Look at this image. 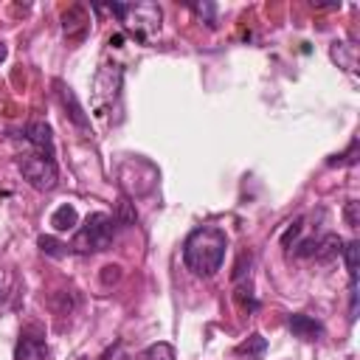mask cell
Masks as SVG:
<instances>
[{
  "label": "cell",
  "mask_w": 360,
  "mask_h": 360,
  "mask_svg": "<svg viewBox=\"0 0 360 360\" xmlns=\"http://www.w3.org/2000/svg\"><path fill=\"white\" fill-rule=\"evenodd\" d=\"M6 53H8V45H6V42H0V62L6 59Z\"/></svg>",
  "instance_id": "23"
},
{
  "label": "cell",
  "mask_w": 360,
  "mask_h": 360,
  "mask_svg": "<svg viewBox=\"0 0 360 360\" xmlns=\"http://www.w3.org/2000/svg\"><path fill=\"white\" fill-rule=\"evenodd\" d=\"M56 93H59V101H62V107L68 110V118L73 121V127H79L82 132H87V129H90V118H87L84 107L79 104L76 93H73V90H70L65 82H56Z\"/></svg>",
  "instance_id": "7"
},
{
  "label": "cell",
  "mask_w": 360,
  "mask_h": 360,
  "mask_svg": "<svg viewBox=\"0 0 360 360\" xmlns=\"http://www.w3.org/2000/svg\"><path fill=\"white\" fill-rule=\"evenodd\" d=\"M8 290H11V276L6 270H0V301L8 295Z\"/></svg>",
  "instance_id": "22"
},
{
  "label": "cell",
  "mask_w": 360,
  "mask_h": 360,
  "mask_svg": "<svg viewBox=\"0 0 360 360\" xmlns=\"http://www.w3.org/2000/svg\"><path fill=\"white\" fill-rule=\"evenodd\" d=\"M225 250H228V233L219 225H200L183 242V264L194 276L211 278L222 267Z\"/></svg>",
  "instance_id": "1"
},
{
  "label": "cell",
  "mask_w": 360,
  "mask_h": 360,
  "mask_svg": "<svg viewBox=\"0 0 360 360\" xmlns=\"http://www.w3.org/2000/svg\"><path fill=\"white\" fill-rule=\"evenodd\" d=\"M287 326H290V332H292L295 338H301V340H318V338L323 335L321 321H315V318H309V315H304V312L290 315Z\"/></svg>",
  "instance_id": "10"
},
{
  "label": "cell",
  "mask_w": 360,
  "mask_h": 360,
  "mask_svg": "<svg viewBox=\"0 0 360 360\" xmlns=\"http://www.w3.org/2000/svg\"><path fill=\"white\" fill-rule=\"evenodd\" d=\"M17 166H20L22 177L28 180V186L37 191H51L59 183V169H56L53 158H45L39 152H28L17 160Z\"/></svg>",
  "instance_id": "5"
},
{
  "label": "cell",
  "mask_w": 360,
  "mask_h": 360,
  "mask_svg": "<svg viewBox=\"0 0 360 360\" xmlns=\"http://www.w3.org/2000/svg\"><path fill=\"white\" fill-rule=\"evenodd\" d=\"M141 360H174V349H172V343L158 340V343H152V346L141 354Z\"/></svg>",
  "instance_id": "15"
},
{
  "label": "cell",
  "mask_w": 360,
  "mask_h": 360,
  "mask_svg": "<svg viewBox=\"0 0 360 360\" xmlns=\"http://www.w3.org/2000/svg\"><path fill=\"white\" fill-rule=\"evenodd\" d=\"M39 248H42V253H48V256H65V245L62 242H56L53 236H39Z\"/></svg>",
  "instance_id": "18"
},
{
  "label": "cell",
  "mask_w": 360,
  "mask_h": 360,
  "mask_svg": "<svg viewBox=\"0 0 360 360\" xmlns=\"http://www.w3.org/2000/svg\"><path fill=\"white\" fill-rule=\"evenodd\" d=\"M118 278H121V267H118V264H107L104 273H101V281H104V284H115Z\"/></svg>",
  "instance_id": "20"
},
{
  "label": "cell",
  "mask_w": 360,
  "mask_h": 360,
  "mask_svg": "<svg viewBox=\"0 0 360 360\" xmlns=\"http://www.w3.org/2000/svg\"><path fill=\"white\" fill-rule=\"evenodd\" d=\"M346 222H349V228H357V202L354 200L346 202Z\"/></svg>",
  "instance_id": "21"
},
{
  "label": "cell",
  "mask_w": 360,
  "mask_h": 360,
  "mask_svg": "<svg viewBox=\"0 0 360 360\" xmlns=\"http://www.w3.org/2000/svg\"><path fill=\"white\" fill-rule=\"evenodd\" d=\"M48 357V346L42 338H31V335H22L17 340V349H14V360H45Z\"/></svg>",
  "instance_id": "11"
},
{
  "label": "cell",
  "mask_w": 360,
  "mask_h": 360,
  "mask_svg": "<svg viewBox=\"0 0 360 360\" xmlns=\"http://www.w3.org/2000/svg\"><path fill=\"white\" fill-rule=\"evenodd\" d=\"M135 219H138L135 205L129 202V197H121L118 200V219H115V225H132Z\"/></svg>",
  "instance_id": "16"
},
{
  "label": "cell",
  "mask_w": 360,
  "mask_h": 360,
  "mask_svg": "<svg viewBox=\"0 0 360 360\" xmlns=\"http://www.w3.org/2000/svg\"><path fill=\"white\" fill-rule=\"evenodd\" d=\"M343 262L349 270V321L357 318V264H360V245L352 239L343 245Z\"/></svg>",
  "instance_id": "6"
},
{
  "label": "cell",
  "mask_w": 360,
  "mask_h": 360,
  "mask_svg": "<svg viewBox=\"0 0 360 360\" xmlns=\"http://www.w3.org/2000/svg\"><path fill=\"white\" fill-rule=\"evenodd\" d=\"M357 138H352V143H349V149L343 152V155H338V160H329V163H338V166H352L357 158Z\"/></svg>",
  "instance_id": "19"
},
{
  "label": "cell",
  "mask_w": 360,
  "mask_h": 360,
  "mask_svg": "<svg viewBox=\"0 0 360 360\" xmlns=\"http://www.w3.org/2000/svg\"><path fill=\"white\" fill-rule=\"evenodd\" d=\"M115 239V219L104 211L87 214L84 222L76 228L73 239H70V250L76 253H101L112 245Z\"/></svg>",
  "instance_id": "3"
},
{
  "label": "cell",
  "mask_w": 360,
  "mask_h": 360,
  "mask_svg": "<svg viewBox=\"0 0 360 360\" xmlns=\"http://www.w3.org/2000/svg\"><path fill=\"white\" fill-rule=\"evenodd\" d=\"M188 8H191V11H194L200 20H205L211 28L217 25V17H214V14H217V6H214V3H191Z\"/></svg>",
  "instance_id": "17"
},
{
  "label": "cell",
  "mask_w": 360,
  "mask_h": 360,
  "mask_svg": "<svg viewBox=\"0 0 360 360\" xmlns=\"http://www.w3.org/2000/svg\"><path fill=\"white\" fill-rule=\"evenodd\" d=\"M90 28V17L82 6H70L68 11H62V31L70 37V39H82Z\"/></svg>",
  "instance_id": "9"
},
{
  "label": "cell",
  "mask_w": 360,
  "mask_h": 360,
  "mask_svg": "<svg viewBox=\"0 0 360 360\" xmlns=\"http://www.w3.org/2000/svg\"><path fill=\"white\" fill-rule=\"evenodd\" d=\"M340 250H343V239H340L338 233H326L323 239L315 242V253H312V256H315L318 262H326V259L338 256Z\"/></svg>",
  "instance_id": "13"
},
{
  "label": "cell",
  "mask_w": 360,
  "mask_h": 360,
  "mask_svg": "<svg viewBox=\"0 0 360 360\" xmlns=\"http://www.w3.org/2000/svg\"><path fill=\"white\" fill-rule=\"evenodd\" d=\"M264 349H267L264 338H262V335H250L248 340H242V343L236 346V354H248V357H262V354H264Z\"/></svg>",
  "instance_id": "14"
},
{
  "label": "cell",
  "mask_w": 360,
  "mask_h": 360,
  "mask_svg": "<svg viewBox=\"0 0 360 360\" xmlns=\"http://www.w3.org/2000/svg\"><path fill=\"white\" fill-rule=\"evenodd\" d=\"M22 135H25V141H28L39 155L53 158V132H51V127H48L45 121H31Z\"/></svg>",
  "instance_id": "8"
},
{
  "label": "cell",
  "mask_w": 360,
  "mask_h": 360,
  "mask_svg": "<svg viewBox=\"0 0 360 360\" xmlns=\"http://www.w3.org/2000/svg\"><path fill=\"white\" fill-rule=\"evenodd\" d=\"M121 84H124V68L118 62H101V68L93 76V112L98 118H110L112 107L121 98Z\"/></svg>",
  "instance_id": "4"
},
{
  "label": "cell",
  "mask_w": 360,
  "mask_h": 360,
  "mask_svg": "<svg viewBox=\"0 0 360 360\" xmlns=\"http://www.w3.org/2000/svg\"><path fill=\"white\" fill-rule=\"evenodd\" d=\"M51 225H53V231H59V233H65V231H73L76 225H79V214H76V208L73 205H59L53 214H51Z\"/></svg>",
  "instance_id": "12"
},
{
  "label": "cell",
  "mask_w": 360,
  "mask_h": 360,
  "mask_svg": "<svg viewBox=\"0 0 360 360\" xmlns=\"http://www.w3.org/2000/svg\"><path fill=\"white\" fill-rule=\"evenodd\" d=\"M127 28V34H132L138 42H152L155 34L160 31L163 22V11L158 3H112L107 6Z\"/></svg>",
  "instance_id": "2"
}]
</instances>
